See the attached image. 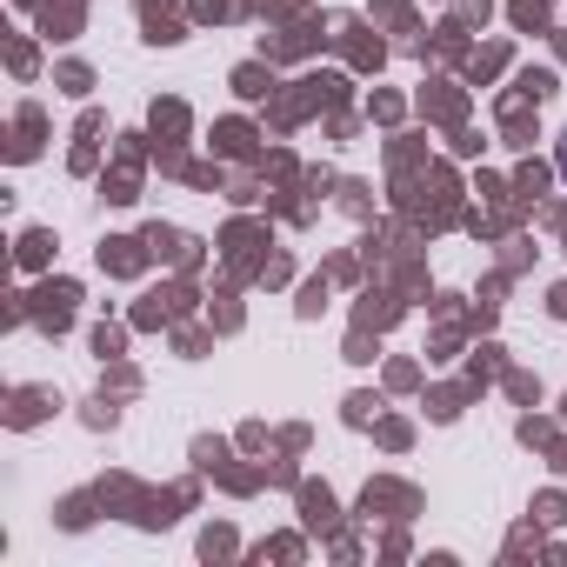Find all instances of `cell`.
I'll return each instance as SVG.
<instances>
[{
  "mask_svg": "<svg viewBox=\"0 0 567 567\" xmlns=\"http://www.w3.org/2000/svg\"><path fill=\"white\" fill-rule=\"evenodd\" d=\"M560 181H567V141H560Z\"/></svg>",
  "mask_w": 567,
  "mask_h": 567,
  "instance_id": "6da1fadb",
  "label": "cell"
}]
</instances>
